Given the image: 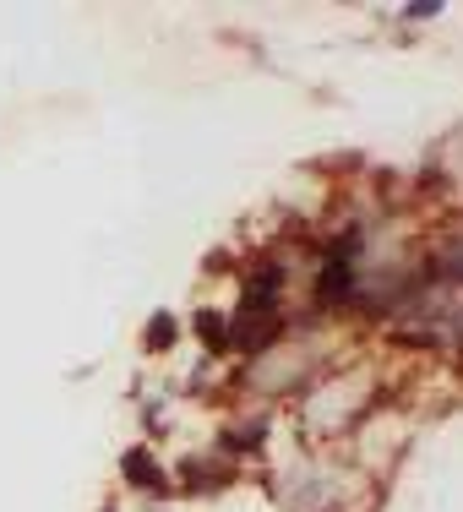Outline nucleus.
Segmentation results:
<instances>
[{"mask_svg":"<svg viewBox=\"0 0 463 512\" xmlns=\"http://www.w3.org/2000/svg\"><path fill=\"white\" fill-rule=\"evenodd\" d=\"M229 480H235L229 463H186V485H191V491H202V485H213V491H218V485H229Z\"/></svg>","mask_w":463,"mask_h":512,"instance_id":"obj_1","label":"nucleus"},{"mask_svg":"<svg viewBox=\"0 0 463 512\" xmlns=\"http://www.w3.org/2000/svg\"><path fill=\"white\" fill-rule=\"evenodd\" d=\"M126 474H131V480H137V485H158V474H153L148 453H131V458H126Z\"/></svg>","mask_w":463,"mask_h":512,"instance_id":"obj_2","label":"nucleus"},{"mask_svg":"<svg viewBox=\"0 0 463 512\" xmlns=\"http://www.w3.org/2000/svg\"><path fill=\"white\" fill-rule=\"evenodd\" d=\"M169 338H175V322H169V316H153V327H148V349H164Z\"/></svg>","mask_w":463,"mask_h":512,"instance_id":"obj_3","label":"nucleus"}]
</instances>
